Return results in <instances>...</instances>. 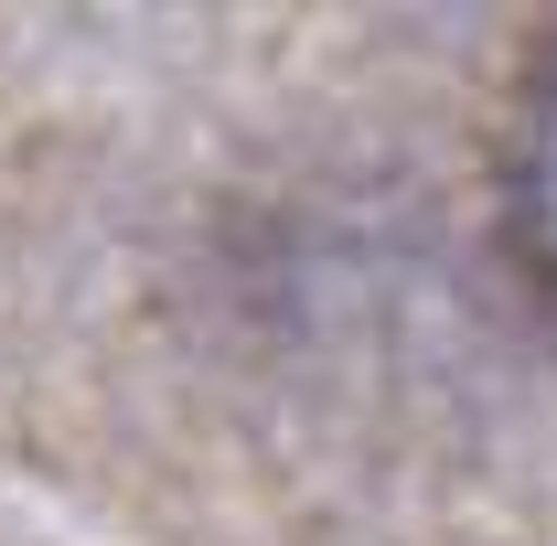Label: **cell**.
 Segmentation results:
<instances>
[{
	"label": "cell",
	"mask_w": 557,
	"mask_h": 546,
	"mask_svg": "<svg viewBox=\"0 0 557 546\" xmlns=\"http://www.w3.org/2000/svg\"><path fill=\"white\" fill-rule=\"evenodd\" d=\"M547 214H557V161H547Z\"/></svg>",
	"instance_id": "6da1fadb"
}]
</instances>
